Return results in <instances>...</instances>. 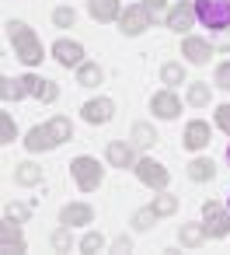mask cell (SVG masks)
I'll return each instance as SVG.
<instances>
[{"label":"cell","instance_id":"6da1fadb","mask_svg":"<svg viewBox=\"0 0 230 255\" xmlns=\"http://www.w3.org/2000/svg\"><path fill=\"white\" fill-rule=\"evenodd\" d=\"M74 136V126H70V119L67 116H53L46 126H35V129H28V136H25V147L32 150V154H39V150H53V147H60L63 140H70Z\"/></svg>","mask_w":230,"mask_h":255},{"label":"cell","instance_id":"7a4b0ae2","mask_svg":"<svg viewBox=\"0 0 230 255\" xmlns=\"http://www.w3.org/2000/svg\"><path fill=\"white\" fill-rule=\"evenodd\" d=\"M7 39H11L14 56H18L21 63H28V67L42 63V42H39V35H35L25 21H11V25H7Z\"/></svg>","mask_w":230,"mask_h":255},{"label":"cell","instance_id":"3957f363","mask_svg":"<svg viewBox=\"0 0 230 255\" xmlns=\"http://www.w3.org/2000/svg\"><path fill=\"white\" fill-rule=\"evenodd\" d=\"M195 18L206 28H230V0H195Z\"/></svg>","mask_w":230,"mask_h":255},{"label":"cell","instance_id":"277c9868","mask_svg":"<svg viewBox=\"0 0 230 255\" xmlns=\"http://www.w3.org/2000/svg\"><path fill=\"white\" fill-rule=\"evenodd\" d=\"M70 171H74V182H77L80 192H94V189L101 185V178H105V168H101L94 157H87V154H80V157L70 164Z\"/></svg>","mask_w":230,"mask_h":255},{"label":"cell","instance_id":"5b68a950","mask_svg":"<svg viewBox=\"0 0 230 255\" xmlns=\"http://www.w3.org/2000/svg\"><path fill=\"white\" fill-rule=\"evenodd\" d=\"M202 220H206V231L213 238H227L230 234V213L220 206V203H202Z\"/></svg>","mask_w":230,"mask_h":255},{"label":"cell","instance_id":"8992f818","mask_svg":"<svg viewBox=\"0 0 230 255\" xmlns=\"http://www.w3.org/2000/svg\"><path fill=\"white\" fill-rule=\"evenodd\" d=\"M119 28H122V35H143L150 28V7L147 4L143 7H126L119 14Z\"/></svg>","mask_w":230,"mask_h":255},{"label":"cell","instance_id":"52a82bcc","mask_svg":"<svg viewBox=\"0 0 230 255\" xmlns=\"http://www.w3.org/2000/svg\"><path fill=\"white\" fill-rule=\"evenodd\" d=\"M136 175H140V182L150 185V189H164V185H167V168H164L160 161H153V157H140V161H136Z\"/></svg>","mask_w":230,"mask_h":255},{"label":"cell","instance_id":"ba28073f","mask_svg":"<svg viewBox=\"0 0 230 255\" xmlns=\"http://www.w3.org/2000/svg\"><path fill=\"white\" fill-rule=\"evenodd\" d=\"M195 25V4H188V0H181V4H174L167 11V28L171 32H188Z\"/></svg>","mask_w":230,"mask_h":255},{"label":"cell","instance_id":"9c48e42d","mask_svg":"<svg viewBox=\"0 0 230 255\" xmlns=\"http://www.w3.org/2000/svg\"><path fill=\"white\" fill-rule=\"evenodd\" d=\"M21 84H25V95H32V98H39V102H56V95H60V88H56L53 81H42V77H35V74H25Z\"/></svg>","mask_w":230,"mask_h":255},{"label":"cell","instance_id":"30bf717a","mask_svg":"<svg viewBox=\"0 0 230 255\" xmlns=\"http://www.w3.org/2000/svg\"><path fill=\"white\" fill-rule=\"evenodd\" d=\"M0 252H7V255H18L25 252V238H21V227L7 217V224H0Z\"/></svg>","mask_w":230,"mask_h":255},{"label":"cell","instance_id":"8fae6325","mask_svg":"<svg viewBox=\"0 0 230 255\" xmlns=\"http://www.w3.org/2000/svg\"><path fill=\"white\" fill-rule=\"evenodd\" d=\"M53 56H56V63H63V67H80V63H84V46H80V42H70V39H60V42L53 46Z\"/></svg>","mask_w":230,"mask_h":255},{"label":"cell","instance_id":"7c38bea8","mask_svg":"<svg viewBox=\"0 0 230 255\" xmlns=\"http://www.w3.org/2000/svg\"><path fill=\"white\" fill-rule=\"evenodd\" d=\"M150 109H153V116H160V119H174V116L181 112V102H178L174 91H157V95L150 98Z\"/></svg>","mask_w":230,"mask_h":255},{"label":"cell","instance_id":"4fadbf2b","mask_svg":"<svg viewBox=\"0 0 230 255\" xmlns=\"http://www.w3.org/2000/svg\"><path fill=\"white\" fill-rule=\"evenodd\" d=\"M112 116H115V105H112L108 98H94V102L84 105V119H87L91 126H101V123H108Z\"/></svg>","mask_w":230,"mask_h":255},{"label":"cell","instance_id":"5bb4252c","mask_svg":"<svg viewBox=\"0 0 230 255\" xmlns=\"http://www.w3.org/2000/svg\"><path fill=\"white\" fill-rule=\"evenodd\" d=\"M185 147H188V150H202V147H209V126H206L202 119H195V123L185 126Z\"/></svg>","mask_w":230,"mask_h":255},{"label":"cell","instance_id":"9a60e30c","mask_svg":"<svg viewBox=\"0 0 230 255\" xmlns=\"http://www.w3.org/2000/svg\"><path fill=\"white\" fill-rule=\"evenodd\" d=\"M60 220L70 224V227H74V224H91V220H94V210H91L87 203H70V206L60 210Z\"/></svg>","mask_w":230,"mask_h":255},{"label":"cell","instance_id":"2e32d148","mask_svg":"<svg viewBox=\"0 0 230 255\" xmlns=\"http://www.w3.org/2000/svg\"><path fill=\"white\" fill-rule=\"evenodd\" d=\"M87 11H91V18H94V21H115V18L122 14L119 0H91Z\"/></svg>","mask_w":230,"mask_h":255},{"label":"cell","instance_id":"e0dca14e","mask_svg":"<svg viewBox=\"0 0 230 255\" xmlns=\"http://www.w3.org/2000/svg\"><path fill=\"white\" fill-rule=\"evenodd\" d=\"M108 161H112L115 168H136V154H133V147H129V143H119V140L108 143Z\"/></svg>","mask_w":230,"mask_h":255},{"label":"cell","instance_id":"ac0fdd59","mask_svg":"<svg viewBox=\"0 0 230 255\" xmlns=\"http://www.w3.org/2000/svg\"><path fill=\"white\" fill-rule=\"evenodd\" d=\"M181 53H185L192 63H209V56H213V46H209L206 39H185Z\"/></svg>","mask_w":230,"mask_h":255},{"label":"cell","instance_id":"d6986e66","mask_svg":"<svg viewBox=\"0 0 230 255\" xmlns=\"http://www.w3.org/2000/svg\"><path fill=\"white\" fill-rule=\"evenodd\" d=\"M101 77H105V70H101L98 63H80V67H77V84H80V88H98Z\"/></svg>","mask_w":230,"mask_h":255},{"label":"cell","instance_id":"ffe728a7","mask_svg":"<svg viewBox=\"0 0 230 255\" xmlns=\"http://www.w3.org/2000/svg\"><path fill=\"white\" fill-rule=\"evenodd\" d=\"M213 175H216V164H213L209 157H195V161L188 164V178H192V182H213Z\"/></svg>","mask_w":230,"mask_h":255},{"label":"cell","instance_id":"44dd1931","mask_svg":"<svg viewBox=\"0 0 230 255\" xmlns=\"http://www.w3.org/2000/svg\"><path fill=\"white\" fill-rule=\"evenodd\" d=\"M206 234H209L206 224H185V227H181V245H185V248H199V245L206 241Z\"/></svg>","mask_w":230,"mask_h":255},{"label":"cell","instance_id":"7402d4cb","mask_svg":"<svg viewBox=\"0 0 230 255\" xmlns=\"http://www.w3.org/2000/svg\"><path fill=\"white\" fill-rule=\"evenodd\" d=\"M14 182H18V185H39V182H42V168H39V164H28V161L18 164Z\"/></svg>","mask_w":230,"mask_h":255},{"label":"cell","instance_id":"603a6c76","mask_svg":"<svg viewBox=\"0 0 230 255\" xmlns=\"http://www.w3.org/2000/svg\"><path fill=\"white\" fill-rule=\"evenodd\" d=\"M0 98H4V102H18V98H25V84L4 77V81H0Z\"/></svg>","mask_w":230,"mask_h":255},{"label":"cell","instance_id":"cb8c5ba5","mask_svg":"<svg viewBox=\"0 0 230 255\" xmlns=\"http://www.w3.org/2000/svg\"><path fill=\"white\" fill-rule=\"evenodd\" d=\"M153 220H157V210H153V206H143V210L133 213V227H136V231H150Z\"/></svg>","mask_w":230,"mask_h":255},{"label":"cell","instance_id":"d4e9b609","mask_svg":"<svg viewBox=\"0 0 230 255\" xmlns=\"http://www.w3.org/2000/svg\"><path fill=\"white\" fill-rule=\"evenodd\" d=\"M153 140H157V136H153V129H150L147 123H136V126H133V143H136V147H150Z\"/></svg>","mask_w":230,"mask_h":255},{"label":"cell","instance_id":"484cf974","mask_svg":"<svg viewBox=\"0 0 230 255\" xmlns=\"http://www.w3.org/2000/svg\"><path fill=\"white\" fill-rule=\"evenodd\" d=\"M14 119H11V112H0V143H14Z\"/></svg>","mask_w":230,"mask_h":255},{"label":"cell","instance_id":"4316f807","mask_svg":"<svg viewBox=\"0 0 230 255\" xmlns=\"http://www.w3.org/2000/svg\"><path fill=\"white\" fill-rule=\"evenodd\" d=\"M160 81H164V84H181V81H185V70H181V63H164V70H160Z\"/></svg>","mask_w":230,"mask_h":255},{"label":"cell","instance_id":"83f0119b","mask_svg":"<svg viewBox=\"0 0 230 255\" xmlns=\"http://www.w3.org/2000/svg\"><path fill=\"white\" fill-rule=\"evenodd\" d=\"M153 210H157V217H171L178 210V196H157L153 199Z\"/></svg>","mask_w":230,"mask_h":255},{"label":"cell","instance_id":"f1b7e54d","mask_svg":"<svg viewBox=\"0 0 230 255\" xmlns=\"http://www.w3.org/2000/svg\"><path fill=\"white\" fill-rule=\"evenodd\" d=\"M80 248H84L87 255H94V252H101V248H105V238L91 231V234H84V241H80Z\"/></svg>","mask_w":230,"mask_h":255},{"label":"cell","instance_id":"f546056e","mask_svg":"<svg viewBox=\"0 0 230 255\" xmlns=\"http://www.w3.org/2000/svg\"><path fill=\"white\" fill-rule=\"evenodd\" d=\"M188 102H192V105H206V102H209V88H206V84H192V88H188Z\"/></svg>","mask_w":230,"mask_h":255},{"label":"cell","instance_id":"4dcf8cb0","mask_svg":"<svg viewBox=\"0 0 230 255\" xmlns=\"http://www.w3.org/2000/svg\"><path fill=\"white\" fill-rule=\"evenodd\" d=\"M53 248H56V252H67V248H70V224H63V227L53 234Z\"/></svg>","mask_w":230,"mask_h":255},{"label":"cell","instance_id":"1f68e13d","mask_svg":"<svg viewBox=\"0 0 230 255\" xmlns=\"http://www.w3.org/2000/svg\"><path fill=\"white\" fill-rule=\"evenodd\" d=\"M53 21H56L60 28H70V25H74V7H56Z\"/></svg>","mask_w":230,"mask_h":255},{"label":"cell","instance_id":"d6a6232c","mask_svg":"<svg viewBox=\"0 0 230 255\" xmlns=\"http://www.w3.org/2000/svg\"><path fill=\"white\" fill-rule=\"evenodd\" d=\"M216 88L230 91V63H220V67H216Z\"/></svg>","mask_w":230,"mask_h":255},{"label":"cell","instance_id":"836d02e7","mask_svg":"<svg viewBox=\"0 0 230 255\" xmlns=\"http://www.w3.org/2000/svg\"><path fill=\"white\" fill-rule=\"evenodd\" d=\"M216 126L230 133V105H220V109H216Z\"/></svg>","mask_w":230,"mask_h":255},{"label":"cell","instance_id":"e575fe53","mask_svg":"<svg viewBox=\"0 0 230 255\" xmlns=\"http://www.w3.org/2000/svg\"><path fill=\"white\" fill-rule=\"evenodd\" d=\"M7 217H11V220H28V206L14 203V206H7Z\"/></svg>","mask_w":230,"mask_h":255},{"label":"cell","instance_id":"d590c367","mask_svg":"<svg viewBox=\"0 0 230 255\" xmlns=\"http://www.w3.org/2000/svg\"><path fill=\"white\" fill-rule=\"evenodd\" d=\"M164 4H167V0H147V7H150V14H160V11H164Z\"/></svg>","mask_w":230,"mask_h":255},{"label":"cell","instance_id":"8d00e7d4","mask_svg":"<svg viewBox=\"0 0 230 255\" xmlns=\"http://www.w3.org/2000/svg\"><path fill=\"white\" fill-rule=\"evenodd\" d=\"M129 248H133L129 238H119V241H115V252H129Z\"/></svg>","mask_w":230,"mask_h":255},{"label":"cell","instance_id":"74e56055","mask_svg":"<svg viewBox=\"0 0 230 255\" xmlns=\"http://www.w3.org/2000/svg\"><path fill=\"white\" fill-rule=\"evenodd\" d=\"M216 46H220V49H230V32H223V35H220V42H216Z\"/></svg>","mask_w":230,"mask_h":255},{"label":"cell","instance_id":"f35d334b","mask_svg":"<svg viewBox=\"0 0 230 255\" xmlns=\"http://www.w3.org/2000/svg\"><path fill=\"white\" fill-rule=\"evenodd\" d=\"M227 161H230V147H227Z\"/></svg>","mask_w":230,"mask_h":255}]
</instances>
